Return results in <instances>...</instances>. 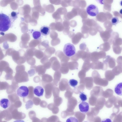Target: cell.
Instances as JSON below:
<instances>
[{
    "mask_svg": "<svg viewBox=\"0 0 122 122\" xmlns=\"http://www.w3.org/2000/svg\"><path fill=\"white\" fill-rule=\"evenodd\" d=\"M75 116L77 118L79 122H82L85 119L86 114L80 112H76L74 114Z\"/></svg>",
    "mask_w": 122,
    "mask_h": 122,
    "instance_id": "13",
    "label": "cell"
},
{
    "mask_svg": "<svg viewBox=\"0 0 122 122\" xmlns=\"http://www.w3.org/2000/svg\"><path fill=\"white\" fill-rule=\"evenodd\" d=\"M86 74L85 72H83L80 71L78 74V76L80 79H83L85 78Z\"/></svg>",
    "mask_w": 122,
    "mask_h": 122,
    "instance_id": "39",
    "label": "cell"
},
{
    "mask_svg": "<svg viewBox=\"0 0 122 122\" xmlns=\"http://www.w3.org/2000/svg\"></svg>",
    "mask_w": 122,
    "mask_h": 122,
    "instance_id": "48",
    "label": "cell"
},
{
    "mask_svg": "<svg viewBox=\"0 0 122 122\" xmlns=\"http://www.w3.org/2000/svg\"><path fill=\"white\" fill-rule=\"evenodd\" d=\"M74 111L70 112L67 110L63 111L61 113V116L62 118H65L68 116H72L74 114Z\"/></svg>",
    "mask_w": 122,
    "mask_h": 122,
    "instance_id": "19",
    "label": "cell"
},
{
    "mask_svg": "<svg viewBox=\"0 0 122 122\" xmlns=\"http://www.w3.org/2000/svg\"><path fill=\"white\" fill-rule=\"evenodd\" d=\"M103 62L105 63L107 66L111 67H114L116 65V60L115 59L110 56L108 55L104 58Z\"/></svg>",
    "mask_w": 122,
    "mask_h": 122,
    "instance_id": "9",
    "label": "cell"
},
{
    "mask_svg": "<svg viewBox=\"0 0 122 122\" xmlns=\"http://www.w3.org/2000/svg\"><path fill=\"white\" fill-rule=\"evenodd\" d=\"M73 93V90L71 88L67 90L64 95L65 98L68 99L72 97Z\"/></svg>",
    "mask_w": 122,
    "mask_h": 122,
    "instance_id": "25",
    "label": "cell"
},
{
    "mask_svg": "<svg viewBox=\"0 0 122 122\" xmlns=\"http://www.w3.org/2000/svg\"><path fill=\"white\" fill-rule=\"evenodd\" d=\"M18 14L16 12H13L11 13V16L14 19H15L17 18Z\"/></svg>",
    "mask_w": 122,
    "mask_h": 122,
    "instance_id": "43",
    "label": "cell"
},
{
    "mask_svg": "<svg viewBox=\"0 0 122 122\" xmlns=\"http://www.w3.org/2000/svg\"><path fill=\"white\" fill-rule=\"evenodd\" d=\"M80 3V7L84 9L86 7L87 3L85 0H80L79 1Z\"/></svg>",
    "mask_w": 122,
    "mask_h": 122,
    "instance_id": "38",
    "label": "cell"
},
{
    "mask_svg": "<svg viewBox=\"0 0 122 122\" xmlns=\"http://www.w3.org/2000/svg\"><path fill=\"white\" fill-rule=\"evenodd\" d=\"M114 91L117 95L122 96V83L117 84L115 88Z\"/></svg>",
    "mask_w": 122,
    "mask_h": 122,
    "instance_id": "16",
    "label": "cell"
},
{
    "mask_svg": "<svg viewBox=\"0 0 122 122\" xmlns=\"http://www.w3.org/2000/svg\"><path fill=\"white\" fill-rule=\"evenodd\" d=\"M86 11L90 16L95 17L99 14V10L97 7L95 5H92L89 6L86 8Z\"/></svg>",
    "mask_w": 122,
    "mask_h": 122,
    "instance_id": "5",
    "label": "cell"
},
{
    "mask_svg": "<svg viewBox=\"0 0 122 122\" xmlns=\"http://www.w3.org/2000/svg\"><path fill=\"white\" fill-rule=\"evenodd\" d=\"M10 104V103L9 100L7 99H2L0 102V105L1 107L5 109L8 108Z\"/></svg>",
    "mask_w": 122,
    "mask_h": 122,
    "instance_id": "14",
    "label": "cell"
},
{
    "mask_svg": "<svg viewBox=\"0 0 122 122\" xmlns=\"http://www.w3.org/2000/svg\"><path fill=\"white\" fill-rule=\"evenodd\" d=\"M85 89V86L83 85H80L75 87L73 90V92L76 94H78L83 91Z\"/></svg>",
    "mask_w": 122,
    "mask_h": 122,
    "instance_id": "15",
    "label": "cell"
},
{
    "mask_svg": "<svg viewBox=\"0 0 122 122\" xmlns=\"http://www.w3.org/2000/svg\"><path fill=\"white\" fill-rule=\"evenodd\" d=\"M44 92V90L41 86H38L35 87L33 90L34 93L38 97L42 96Z\"/></svg>",
    "mask_w": 122,
    "mask_h": 122,
    "instance_id": "11",
    "label": "cell"
},
{
    "mask_svg": "<svg viewBox=\"0 0 122 122\" xmlns=\"http://www.w3.org/2000/svg\"><path fill=\"white\" fill-rule=\"evenodd\" d=\"M78 83V81L74 79L70 80L69 82V85L73 87H76Z\"/></svg>",
    "mask_w": 122,
    "mask_h": 122,
    "instance_id": "31",
    "label": "cell"
},
{
    "mask_svg": "<svg viewBox=\"0 0 122 122\" xmlns=\"http://www.w3.org/2000/svg\"><path fill=\"white\" fill-rule=\"evenodd\" d=\"M75 17L71 11L69 12L64 15L63 19L64 20H70Z\"/></svg>",
    "mask_w": 122,
    "mask_h": 122,
    "instance_id": "21",
    "label": "cell"
},
{
    "mask_svg": "<svg viewBox=\"0 0 122 122\" xmlns=\"http://www.w3.org/2000/svg\"><path fill=\"white\" fill-rule=\"evenodd\" d=\"M113 45L120 46L122 45V39L118 37L112 43Z\"/></svg>",
    "mask_w": 122,
    "mask_h": 122,
    "instance_id": "26",
    "label": "cell"
},
{
    "mask_svg": "<svg viewBox=\"0 0 122 122\" xmlns=\"http://www.w3.org/2000/svg\"><path fill=\"white\" fill-rule=\"evenodd\" d=\"M119 22L118 18L117 17H114L112 19L111 23L113 25H116Z\"/></svg>",
    "mask_w": 122,
    "mask_h": 122,
    "instance_id": "36",
    "label": "cell"
},
{
    "mask_svg": "<svg viewBox=\"0 0 122 122\" xmlns=\"http://www.w3.org/2000/svg\"><path fill=\"white\" fill-rule=\"evenodd\" d=\"M95 98L94 96H91L90 98L89 103L91 105L94 106L95 105Z\"/></svg>",
    "mask_w": 122,
    "mask_h": 122,
    "instance_id": "33",
    "label": "cell"
},
{
    "mask_svg": "<svg viewBox=\"0 0 122 122\" xmlns=\"http://www.w3.org/2000/svg\"><path fill=\"white\" fill-rule=\"evenodd\" d=\"M63 52L68 57H71L75 54V48L73 45L70 43L67 44L64 46Z\"/></svg>",
    "mask_w": 122,
    "mask_h": 122,
    "instance_id": "3",
    "label": "cell"
},
{
    "mask_svg": "<svg viewBox=\"0 0 122 122\" xmlns=\"http://www.w3.org/2000/svg\"><path fill=\"white\" fill-rule=\"evenodd\" d=\"M56 12L61 15H65L67 13V11L66 9L65 8L61 7L58 9Z\"/></svg>",
    "mask_w": 122,
    "mask_h": 122,
    "instance_id": "28",
    "label": "cell"
},
{
    "mask_svg": "<svg viewBox=\"0 0 122 122\" xmlns=\"http://www.w3.org/2000/svg\"><path fill=\"white\" fill-rule=\"evenodd\" d=\"M53 90V94L54 97L59 96L60 91L58 87H54Z\"/></svg>",
    "mask_w": 122,
    "mask_h": 122,
    "instance_id": "30",
    "label": "cell"
},
{
    "mask_svg": "<svg viewBox=\"0 0 122 122\" xmlns=\"http://www.w3.org/2000/svg\"><path fill=\"white\" fill-rule=\"evenodd\" d=\"M80 84L84 85L87 89L90 90L93 86V78L92 77H87L80 79Z\"/></svg>",
    "mask_w": 122,
    "mask_h": 122,
    "instance_id": "4",
    "label": "cell"
},
{
    "mask_svg": "<svg viewBox=\"0 0 122 122\" xmlns=\"http://www.w3.org/2000/svg\"><path fill=\"white\" fill-rule=\"evenodd\" d=\"M59 85V90L62 91H66L71 88L69 85L68 80L65 78H63L61 80Z\"/></svg>",
    "mask_w": 122,
    "mask_h": 122,
    "instance_id": "8",
    "label": "cell"
},
{
    "mask_svg": "<svg viewBox=\"0 0 122 122\" xmlns=\"http://www.w3.org/2000/svg\"><path fill=\"white\" fill-rule=\"evenodd\" d=\"M79 107L80 111L83 113H87L89 110V104L86 102L81 103L79 104Z\"/></svg>",
    "mask_w": 122,
    "mask_h": 122,
    "instance_id": "10",
    "label": "cell"
},
{
    "mask_svg": "<svg viewBox=\"0 0 122 122\" xmlns=\"http://www.w3.org/2000/svg\"><path fill=\"white\" fill-rule=\"evenodd\" d=\"M100 35L104 42H108L111 45L116 38L119 37L118 33L114 32L112 29H107L105 31L101 32Z\"/></svg>",
    "mask_w": 122,
    "mask_h": 122,
    "instance_id": "1",
    "label": "cell"
},
{
    "mask_svg": "<svg viewBox=\"0 0 122 122\" xmlns=\"http://www.w3.org/2000/svg\"><path fill=\"white\" fill-rule=\"evenodd\" d=\"M67 122H78V120L76 118L74 117H71L67 119L66 121Z\"/></svg>",
    "mask_w": 122,
    "mask_h": 122,
    "instance_id": "40",
    "label": "cell"
},
{
    "mask_svg": "<svg viewBox=\"0 0 122 122\" xmlns=\"http://www.w3.org/2000/svg\"><path fill=\"white\" fill-rule=\"evenodd\" d=\"M75 1H80V0H75Z\"/></svg>",
    "mask_w": 122,
    "mask_h": 122,
    "instance_id": "47",
    "label": "cell"
},
{
    "mask_svg": "<svg viewBox=\"0 0 122 122\" xmlns=\"http://www.w3.org/2000/svg\"><path fill=\"white\" fill-rule=\"evenodd\" d=\"M63 101L62 99L59 97V96L54 97V104L58 107L59 106L62 104Z\"/></svg>",
    "mask_w": 122,
    "mask_h": 122,
    "instance_id": "23",
    "label": "cell"
},
{
    "mask_svg": "<svg viewBox=\"0 0 122 122\" xmlns=\"http://www.w3.org/2000/svg\"><path fill=\"white\" fill-rule=\"evenodd\" d=\"M79 97L81 100L83 102L85 101L87 99L86 95L82 92H81L80 93Z\"/></svg>",
    "mask_w": 122,
    "mask_h": 122,
    "instance_id": "34",
    "label": "cell"
},
{
    "mask_svg": "<svg viewBox=\"0 0 122 122\" xmlns=\"http://www.w3.org/2000/svg\"><path fill=\"white\" fill-rule=\"evenodd\" d=\"M72 0H61V5L64 8L70 6Z\"/></svg>",
    "mask_w": 122,
    "mask_h": 122,
    "instance_id": "22",
    "label": "cell"
},
{
    "mask_svg": "<svg viewBox=\"0 0 122 122\" xmlns=\"http://www.w3.org/2000/svg\"><path fill=\"white\" fill-rule=\"evenodd\" d=\"M61 75L59 72H57L54 75V79L53 81L54 84V85L57 86L58 83L60 81L61 77Z\"/></svg>",
    "mask_w": 122,
    "mask_h": 122,
    "instance_id": "17",
    "label": "cell"
},
{
    "mask_svg": "<svg viewBox=\"0 0 122 122\" xmlns=\"http://www.w3.org/2000/svg\"><path fill=\"white\" fill-rule=\"evenodd\" d=\"M80 8H73L71 12L75 17L79 15V12Z\"/></svg>",
    "mask_w": 122,
    "mask_h": 122,
    "instance_id": "37",
    "label": "cell"
},
{
    "mask_svg": "<svg viewBox=\"0 0 122 122\" xmlns=\"http://www.w3.org/2000/svg\"><path fill=\"white\" fill-rule=\"evenodd\" d=\"M111 44L108 42H106L100 46V50L103 51L107 52L111 48Z\"/></svg>",
    "mask_w": 122,
    "mask_h": 122,
    "instance_id": "18",
    "label": "cell"
},
{
    "mask_svg": "<svg viewBox=\"0 0 122 122\" xmlns=\"http://www.w3.org/2000/svg\"><path fill=\"white\" fill-rule=\"evenodd\" d=\"M29 90L28 88L25 86H22L19 87L17 91V95L22 98L27 97L29 94Z\"/></svg>",
    "mask_w": 122,
    "mask_h": 122,
    "instance_id": "7",
    "label": "cell"
},
{
    "mask_svg": "<svg viewBox=\"0 0 122 122\" xmlns=\"http://www.w3.org/2000/svg\"><path fill=\"white\" fill-rule=\"evenodd\" d=\"M41 34L40 32L35 31L33 33V36L35 39H38L41 36Z\"/></svg>",
    "mask_w": 122,
    "mask_h": 122,
    "instance_id": "32",
    "label": "cell"
},
{
    "mask_svg": "<svg viewBox=\"0 0 122 122\" xmlns=\"http://www.w3.org/2000/svg\"><path fill=\"white\" fill-rule=\"evenodd\" d=\"M112 48L114 52L116 54H119L121 53L122 50L120 46L113 45Z\"/></svg>",
    "mask_w": 122,
    "mask_h": 122,
    "instance_id": "27",
    "label": "cell"
},
{
    "mask_svg": "<svg viewBox=\"0 0 122 122\" xmlns=\"http://www.w3.org/2000/svg\"><path fill=\"white\" fill-rule=\"evenodd\" d=\"M61 0H53L52 3L56 5H58L61 4Z\"/></svg>",
    "mask_w": 122,
    "mask_h": 122,
    "instance_id": "42",
    "label": "cell"
},
{
    "mask_svg": "<svg viewBox=\"0 0 122 122\" xmlns=\"http://www.w3.org/2000/svg\"><path fill=\"white\" fill-rule=\"evenodd\" d=\"M11 25V19L8 16L3 13L0 15V31L5 32L9 30Z\"/></svg>",
    "mask_w": 122,
    "mask_h": 122,
    "instance_id": "2",
    "label": "cell"
},
{
    "mask_svg": "<svg viewBox=\"0 0 122 122\" xmlns=\"http://www.w3.org/2000/svg\"><path fill=\"white\" fill-rule=\"evenodd\" d=\"M117 62L118 64L120 65H122V56H120L117 59Z\"/></svg>",
    "mask_w": 122,
    "mask_h": 122,
    "instance_id": "41",
    "label": "cell"
},
{
    "mask_svg": "<svg viewBox=\"0 0 122 122\" xmlns=\"http://www.w3.org/2000/svg\"><path fill=\"white\" fill-rule=\"evenodd\" d=\"M119 13L121 15H122V9H121L119 11Z\"/></svg>",
    "mask_w": 122,
    "mask_h": 122,
    "instance_id": "45",
    "label": "cell"
},
{
    "mask_svg": "<svg viewBox=\"0 0 122 122\" xmlns=\"http://www.w3.org/2000/svg\"><path fill=\"white\" fill-rule=\"evenodd\" d=\"M54 17L57 20H59V21H62L61 18V15L59 14L57 12H55L53 15Z\"/></svg>",
    "mask_w": 122,
    "mask_h": 122,
    "instance_id": "35",
    "label": "cell"
},
{
    "mask_svg": "<svg viewBox=\"0 0 122 122\" xmlns=\"http://www.w3.org/2000/svg\"><path fill=\"white\" fill-rule=\"evenodd\" d=\"M104 0H96V2L98 3L101 5H103L104 4L103 2Z\"/></svg>",
    "mask_w": 122,
    "mask_h": 122,
    "instance_id": "44",
    "label": "cell"
},
{
    "mask_svg": "<svg viewBox=\"0 0 122 122\" xmlns=\"http://www.w3.org/2000/svg\"><path fill=\"white\" fill-rule=\"evenodd\" d=\"M120 4L121 6H122V0L120 2Z\"/></svg>",
    "mask_w": 122,
    "mask_h": 122,
    "instance_id": "46",
    "label": "cell"
},
{
    "mask_svg": "<svg viewBox=\"0 0 122 122\" xmlns=\"http://www.w3.org/2000/svg\"><path fill=\"white\" fill-rule=\"evenodd\" d=\"M79 15L83 19L87 18L88 15L86 11L84 9H80L79 12Z\"/></svg>",
    "mask_w": 122,
    "mask_h": 122,
    "instance_id": "20",
    "label": "cell"
},
{
    "mask_svg": "<svg viewBox=\"0 0 122 122\" xmlns=\"http://www.w3.org/2000/svg\"><path fill=\"white\" fill-rule=\"evenodd\" d=\"M50 106L51 107L50 109L52 111L53 113L57 114L59 112V108L54 104H50Z\"/></svg>",
    "mask_w": 122,
    "mask_h": 122,
    "instance_id": "24",
    "label": "cell"
},
{
    "mask_svg": "<svg viewBox=\"0 0 122 122\" xmlns=\"http://www.w3.org/2000/svg\"><path fill=\"white\" fill-rule=\"evenodd\" d=\"M50 28L48 26H44L40 28V32L43 35L47 36L50 33Z\"/></svg>",
    "mask_w": 122,
    "mask_h": 122,
    "instance_id": "12",
    "label": "cell"
},
{
    "mask_svg": "<svg viewBox=\"0 0 122 122\" xmlns=\"http://www.w3.org/2000/svg\"><path fill=\"white\" fill-rule=\"evenodd\" d=\"M70 6L73 7L74 8H80V3L79 1L72 0Z\"/></svg>",
    "mask_w": 122,
    "mask_h": 122,
    "instance_id": "29",
    "label": "cell"
},
{
    "mask_svg": "<svg viewBox=\"0 0 122 122\" xmlns=\"http://www.w3.org/2000/svg\"><path fill=\"white\" fill-rule=\"evenodd\" d=\"M77 104V100L75 98L72 97L68 99L67 110L70 112L74 111Z\"/></svg>",
    "mask_w": 122,
    "mask_h": 122,
    "instance_id": "6",
    "label": "cell"
}]
</instances>
